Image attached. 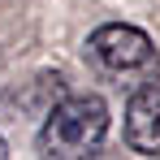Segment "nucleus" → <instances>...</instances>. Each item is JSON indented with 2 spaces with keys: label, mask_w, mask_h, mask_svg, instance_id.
I'll return each instance as SVG.
<instances>
[{
  "label": "nucleus",
  "mask_w": 160,
  "mask_h": 160,
  "mask_svg": "<svg viewBox=\"0 0 160 160\" xmlns=\"http://www.w3.org/2000/svg\"><path fill=\"white\" fill-rule=\"evenodd\" d=\"M126 143L130 152L160 160V78L143 82L126 104Z\"/></svg>",
  "instance_id": "3"
},
{
  "label": "nucleus",
  "mask_w": 160,
  "mask_h": 160,
  "mask_svg": "<svg viewBox=\"0 0 160 160\" xmlns=\"http://www.w3.org/2000/svg\"><path fill=\"white\" fill-rule=\"evenodd\" d=\"M108 104L95 91L61 95L43 126H39V156L43 160H91L108 138Z\"/></svg>",
  "instance_id": "1"
},
{
  "label": "nucleus",
  "mask_w": 160,
  "mask_h": 160,
  "mask_svg": "<svg viewBox=\"0 0 160 160\" xmlns=\"http://www.w3.org/2000/svg\"><path fill=\"white\" fill-rule=\"evenodd\" d=\"M0 160H9V143L4 138H0Z\"/></svg>",
  "instance_id": "4"
},
{
  "label": "nucleus",
  "mask_w": 160,
  "mask_h": 160,
  "mask_svg": "<svg viewBox=\"0 0 160 160\" xmlns=\"http://www.w3.org/2000/svg\"><path fill=\"white\" fill-rule=\"evenodd\" d=\"M82 56L108 78H147V74L160 69V52L152 43V35L130 26V22L95 26L87 35V43H82Z\"/></svg>",
  "instance_id": "2"
}]
</instances>
